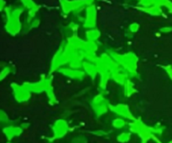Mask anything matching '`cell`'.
Wrapping results in <instances>:
<instances>
[{
    "mask_svg": "<svg viewBox=\"0 0 172 143\" xmlns=\"http://www.w3.org/2000/svg\"><path fill=\"white\" fill-rule=\"evenodd\" d=\"M108 106L109 105L106 103L105 101H103L99 103V104H96V105H93V109H94V111H95L97 116H102V115L105 114L107 112L108 109H109Z\"/></svg>",
    "mask_w": 172,
    "mask_h": 143,
    "instance_id": "ba28073f",
    "label": "cell"
},
{
    "mask_svg": "<svg viewBox=\"0 0 172 143\" xmlns=\"http://www.w3.org/2000/svg\"><path fill=\"white\" fill-rule=\"evenodd\" d=\"M129 128L133 132L137 133L141 139V142L146 143L150 138H153L154 134L151 131V129L143 125L140 121H135L134 120L130 125Z\"/></svg>",
    "mask_w": 172,
    "mask_h": 143,
    "instance_id": "6da1fadb",
    "label": "cell"
},
{
    "mask_svg": "<svg viewBox=\"0 0 172 143\" xmlns=\"http://www.w3.org/2000/svg\"><path fill=\"white\" fill-rule=\"evenodd\" d=\"M60 72H62V74H64L65 75L71 77V78H82L84 75L83 72L73 70V69H61Z\"/></svg>",
    "mask_w": 172,
    "mask_h": 143,
    "instance_id": "52a82bcc",
    "label": "cell"
},
{
    "mask_svg": "<svg viewBox=\"0 0 172 143\" xmlns=\"http://www.w3.org/2000/svg\"><path fill=\"white\" fill-rule=\"evenodd\" d=\"M25 87L29 91H34V92H41L43 90L48 91L51 88V81L48 80V79H45V80H43L41 82L35 83V84H30V85L28 84Z\"/></svg>",
    "mask_w": 172,
    "mask_h": 143,
    "instance_id": "3957f363",
    "label": "cell"
},
{
    "mask_svg": "<svg viewBox=\"0 0 172 143\" xmlns=\"http://www.w3.org/2000/svg\"><path fill=\"white\" fill-rule=\"evenodd\" d=\"M53 130V139H60L65 137L68 132V125L64 120H58L55 122L52 127Z\"/></svg>",
    "mask_w": 172,
    "mask_h": 143,
    "instance_id": "7a4b0ae2",
    "label": "cell"
},
{
    "mask_svg": "<svg viewBox=\"0 0 172 143\" xmlns=\"http://www.w3.org/2000/svg\"><path fill=\"white\" fill-rule=\"evenodd\" d=\"M110 109H111L113 112H115L116 114H118V116H120L121 117L126 118V119H128V120L134 121V117L133 116V115H132V113H131V111H129V108H128V105L121 104V105H116V106H110Z\"/></svg>",
    "mask_w": 172,
    "mask_h": 143,
    "instance_id": "277c9868",
    "label": "cell"
},
{
    "mask_svg": "<svg viewBox=\"0 0 172 143\" xmlns=\"http://www.w3.org/2000/svg\"><path fill=\"white\" fill-rule=\"evenodd\" d=\"M125 125H126V122H125L124 120L122 119V118H117V119H115V120H113V127H115V128H117V129L123 128Z\"/></svg>",
    "mask_w": 172,
    "mask_h": 143,
    "instance_id": "8fae6325",
    "label": "cell"
},
{
    "mask_svg": "<svg viewBox=\"0 0 172 143\" xmlns=\"http://www.w3.org/2000/svg\"><path fill=\"white\" fill-rule=\"evenodd\" d=\"M74 143H86V140L83 137H76L75 139H73Z\"/></svg>",
    "mask_w": 172,
    "mask_h": 143,
    "instance_id": "4fadbf2b",
    "label": "cell"
},
{
    "mask_svg": "<svg viewBox=\"0 0 172 143\" xmlns=\"http://www.w3.org/2000/svg\"><path fill=\"white\" fill-rule=\"evenodd\" d=\"M126 84H127V86H126V95H131L132 93L134 91V88H133V84L130 83V86H128V82L126 81Z\"/></svg>",
    "mask_w": 172,
    "mask_h": 143,
    "instance_id": "7c38bea8",
    "label": "cell"
},
{
    "mask_svg": "<svg viewBox=\"0 0 172 143\" xmlns=\"http://www.w3.org/2000/svg\"><path fill=\"white\" fill-rule=\"evenodd\" d=\"M169 143H172V141H170V142H169Z\"/></svg>",
    "mask_w": 172,
    "mask_h": 143,
    "instance_id": "e0dca14e",
    "label": "cell"
},
{
    "mask_svg": "<svg viewBox=\"0 0 172 143\" xmlns=\"http://www.w3.org/2000/svg\"><path fill=\"white\" fill-rule=\"evenodd\" d=\"M3 133L9 140H12L13 137H19L23 132V128L19 127H7L3 128Z\"/></svg>",
    "mask_w": 172,
    "mask_h": 143,
    "instance_id": "8992f818",
    "label": "cell"
},
{
    "mask_svg": "<svg viewBox=\"0 0 172 143\" xmlns=\"http://www.w3.org/2000/svg\"><path fill=\"white\" fill-rule=\"evenodd\" d=\"M10 72V69L8 68V67L4 68V69L2 70V72H1V79H3L4 77L6 76V75H8Z\"/></svg>",
    "mask_w": 172,
    "mask_h": 143,
    "instance_id": "5bb4252c",
    "label": "cell"
},
{
    "mask_svg": "<svg viewBox=\"0 0 172 143\" xmlns=\"http://www.w3.org/2000/svg\"><path fill=\"white\" fill-rule=\"evenodd\" d=\"M0 120L2 122H8V116L6 114H4L3 111H1V118Z\"/></svg>",
    "mask_w": 172,
    "mask_h": 143,
    "instance_id": "9a60e30c",
    "label": "cell"
},
{
    "mask_svg": "<svg viewBox=\"0 0 172 143\" xmlns=\"http://www.w3.org/2000/svg\"><path fill=\"white\" fill-rule=\"evenodd\" d=\"M166 70L167 71V73L170 75V77L172 79V68L170 66H167L166 67Z\"/></svg>",
    "mask_w": 172,
    "mask_h": 143,
    "instance_id": "2e32d148",
    "label": "cell"
},
{
    "mask_svg": "<svg viewBox=\"0 0 172 143\" xmlns=\"http://www.w3.org/2000/svg\"><path fill=\"white\" fill-rule=\"evenodd\" d=\"M84 69H85L86 72L90 76H92L93 78L95 77L96 74H97V68L94 65L89 63H86L84 64Z\"/></svg>",
    "mask_w": 172,
    "mask_h": 143,
    "instance_id": "9c48e42d",
    "label": "cell"
},
{
    "mask_svg": "<svg viewBox=\"0 0 172 143\" xmlns=\"http://www.w3.org/2000/svg\"><path fill=\"white\" fill-rule=\"evenodd\" d=\"M13 89L14 90L16 100L19 102L28 101L30 96L29 91L25 86H19L17 85H13Z\"/></svg>",
    "mask_w": 172,
    "mask_h": 143,
    "instance_id": "5b68a950",
    "label": "cell"
},
{
    "mask_svg": "<svg viewBox=\"0 0 172 143\" xmlns=\"http://www.w3.org/2000/svg\"><path fill=\"white\" fill-rule=\"evenodd\" d=\"M130 137H131L130 133H128V132H123V133L118 135V137H117V139H118V141H119V142L124 143L129 141Z\"/></svg>",
    "mask_w": 172,
    "mask_h": 143,
    "instance_id": "30bf717a",
    "label": "cell"
}]
</instances>
